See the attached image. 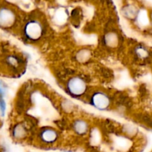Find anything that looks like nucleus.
<instances>
[{"label": "nucleus", "mask_w": 152, "mask_h": 152, "mask_svg": "<svg viewBox=\"0 0 152 152\" xmlns=\"http://www.w3.org/2000/svg\"><path fill=\"white\" fill-rule=\"evenodd\" d=\"M28 128L23 123H17L11 130V135L16 141H21L28 137Z\"/></svg>", "instance_id": "obj_6"}, {"label": "nucleus", "mask_w": 152, "mask_h": 152, "mask_svg": "<svg viewBox=\"0 0 152 152\" xmlns=\"http://www.w3.org/2000/svg\"><path fill=\"white\" fill-rule=\"evenodd\" d=\"M61 152H72L71 151H61Z\"/></svg>", "instance_id": "obj_14"}, {"label": "nucleus", "mask_w": 152, "mask_h": 152, "mask_svg": "<svg viewBox=\"0 0 152 152\" xmlns=\"http://www.w3.org/2000/svg\"><path fill=\"white\" fill-rule=\"evenodd\" d=\"M90 104L97 110H106L111 107V98L107 92L98 90L91 95Z\"/></svg>", "instance_id": "obj_3"}, {"label": "nucleus", "mask_w": 152, "mask_h": 152, "mask_svg": "<svg viewBox=\"0 0 152 152\" xmlns=\"http://www.w3.org/2000/svg\"><path fill=\"white\" fill-rule=\"evenodd\" d=\"M72 128L74 132L79 136H83L87 134L89 125L87 121L83 119H76L72 124Z\"/></svg>", "instance_id": "obj_7"}, {"label": "nucleus", "mask_w": 152, "mask_h": 152, "mask_svg": "<svg viewBox=\"0 0 152 152\" xmlns=\"http://www.w3.org/2000/svg\"><path fill=\"white\" fill-rule=\"evenodd\" d=\"M4 95V89L2 85L0 83V98H2Z\"/></svg>", "instance_id": "obj_13"}, {"label": "nucleus", "mask_w": 152, "mask_h": 152, "mask_svg": "<svg viewBox=\"0 0 152 152\" xmlns=\"http://www.w3.org/2000/svg\"><path fill=\"white\" fill-rule=\"evenodd\" d=\"M66 89L68 93L72 96L81 97L88 90V83L83 77L80 76H73L68 79L66 83Z\"/></svg>", "instance_id": "obj_2"}, {"label": "nucleus", "mask_w": 152, "mask_h": 152, "mask_svg": "<svg viewBox=\"0 0 152 152\" xmlns=\"http://www.w3.org/2000/svg\"><path fill=\"white\" fill-rule=\"evenodd\" d=\"M16 22V13L12 9L5 6L0 7V28L2 29L11 28Z\"/></svg>", "instance_id": "obj_5"}, {"label": "nucleus", "mask_w": 152, "mask_h": 152, "mask_svg": "<svg viewBox=\"0 0 152 152\" xmlns=\"http://www.w3.org/2000/svg\"><path fill=\"white\" fill-rule=\"evenodd\" d=\"M6 110V103L2 98H0V113L1 116H4Z\"/></svg>", "instance_id": "obj_12"}, {"label": "nucleus", "mask_w": 152, "mask_h": 152, "mask_svg": "<svg viewBox=\"0 0 152 152\" xmlns=\"http://www.w3.org/2000/svg\"><path fill=\"white\" fill-rule=\"evenodd\" d=\"M45 32L44 25L37 19L28 20L23 28V34L29 41H37Z\"/></svg>", "instance_id": "obj_1"}, {"label": "nucleus", "mask_w": 152, "mask_h": 152, "mask_svg": "<svg viewBox=\"0 0 152 152\" xmlns=\"http://www.w3.org/2000/svg\"><path fill=\"white\" fill-rule=\"evenodd\" d=\"M123 11L125 16L126 17L129 18V19H133L134 17H135L137 16V9L132 5H129L127 7H126L123 9Z\"/></svg>", "instance_id": "obj_10"}, {"label": "nucleus", "mask_w": 152, "mask_h": 152, "mask_svg": "<svg viewBox=\"0 0 152 152\" xmlns=\"http://www.w3.org/2000/svg\"><path fill=\"white\" fill-rule=\"evenodd\" d=\"M135 54L137 55V56L140 59H144V58H146L148 55V52L147 51V49L145 48H144L143 46H139L135 49Z\"/></svg>", "instance_id": "obj_11"}, {"label": "nucleus", "mask_w": 152, "mask_h": 152, "mask_svg": "<svg viewBox=\"0 0 152 152\" xmlns=\"http://www.w3.org/2000/svg\"><path fill=\"white\" fill-rule=\"evenodd\" d=\"M91 52L87 49H82L78 52L76 55V59L80 63L86 62L88 59H90Z\"/></svg>", "instance_id": "obj_9"}, {"label": "nucleus", "mask_w": 152, "mask_h": 152, "mask_svg": "<svg viewBox=\"0 0 152 152\" xmlns=\"http://www.w3.org/2000/svg\"><path fill=\"white\" fill-rule=\"evenodd\" d=\"M39 142L45 145H52L58 141L59 138V132L55 128L45 127L39 130L37 135Z\"/></svg>", "instance_id": "obj_4"}, {"label": "nucleus", "mask_w": 152, "mask_h": 152, "mask_svg": "<svg viewBox=\"0 0 152 152\" xmlns=\"http://www.w3.org/2000/svg\"><path fill=\"white\" fill-rule=\"evenodd\" d=\"M104 43L109 48L116 47L119 43V37L117 33L114 31L106 33L104 36Z\"/></svg>", "instance_id": "obj_8"}]
</instances>
